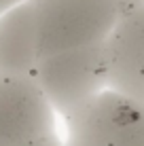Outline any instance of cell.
<instances>
[{"mask_svg":"<svg viewBox=\"0 0 144 146\" xmlns=\"http://www.w3.org/2000/svg\"><path fill=\"white\" fill-rule=\"evenodd\" d=\"M119 2L121 0H34L38 59L102 44L119 17Z\"/></svg>","mask_w":144,"mask_h":146,"instance_id":"obj_1","label":"cell"},{"mask_svg":"<svg viewBox=\"0 0 144 146\" xmlns=\"http://www.w3.org/2000/svg\"><path fill=\"white\" fill-rule=\"evenodd\" d=\"M34 80L57 114L66 117L81 102L106 87L102 68V44L40 57Z\"/></svg>","mask_w":144,"mask_h":146,"instance_id":"obj_2","label":"cell"},{"mask_svg":"<svg viewBox=\"0 0 144 146\" xmlns=\"http://www.w3.org/2000/svg\"><path fill=\"white\" fill-rule=\"evenodd\" d=\"M102 68L108 89L144 104V0L119 11L102 42Z\"/></svg>","mask_w":144,"mask_h":146,"instance_id":"obj_3","label":"cell"},{"mask_svg":"<svg viewBox=\"0 0 144 146\" xmlns=\"http://www.w3.org/2000/svg\"><path fill=\"white\" fill-rule=\"evenodd\" d=\"M55 114L32 76L0 74V146H21L55 131Z\"/></svg>","mask_w":144,"mask_h":146,"instance_id":"obj_4","label":"cell"},{"mask_svg":"<svg viewBox=\"0 0 144 146\" xmlns=\"http://www.w3.org/2000/svg\"><path fill=\"white\" fill-rule=\"evenodd\" d=\"M144 104L104 87L66 114L68 138L112 142L117 131L142 117Z\"/></svg>","mask_w":144,"mask_h":146,"instance_id":"obj_5","label":"cell"},{"mask_svg":"<svg viewBox=\"0 0 144 146\" xmlns=\"http://www.w3.org/2000/svg\"><path fill=\"white\" fill-rule=\"evenodd\" d=\"M36 64V4L23 0L0 15V74L34 76Z\"/></svg>","mask_w":144,"mask_h":146,"instance_id":"obj_6","label":"cell"},{"mask_svg":"<svg viewBox=\"0 0 144 146\" xmlns=\"http://www.w3.org/2000/svg\"><path fill=\"white\" fill-rule=\"evenodd\" d=\"M110 144L112 146H144V112L138 121L119 129Z\"/></svg>","mask_w":144,"mask_h":146,"instance_id":"obj_7","label":"cell"},{"mask_svg":"<svg viewBox=\"0 0 144 146\" xmlns=\"http://www.w3.org/2000/svg\"><path fill=\"white\" fill-rule=\"evenodd\" d=\"M66 142H62V138L57 135V131H49L44 135H38V138L30 140V142L21 144V146H64Z\"/></svg>","mask_w":144,"mask_h":146,"instance_id":"obj_8","label":"cell"},{"mask_svg":"<svg viewBox=\"0 0 144 146\" xmlns=\"http://www.w3.org/2000/svg\"><path fill=\"white\" fill-rule=\"evenodd\" d=\"M64 146H112L110 142H96V140H81V138H68Z\"/></svg>","mask_w":144,"mask_h":146,"instance_id":"obj_9","label":"cell"},{"mask_svg":"<svg viewBox=\"0 0 144 146\" xmlns=\"http://www.w3.org/2000/svg\"><path fill=\"white\" fill-rule=\"evenodd\" d=\"M19 2H23V0H0V15H2V13H7L9 9L17 7Z\"/></svg>","mask_w":144,"mask_h":146,"instance_id":"obj_10","label":"cell"}]
</instances>
